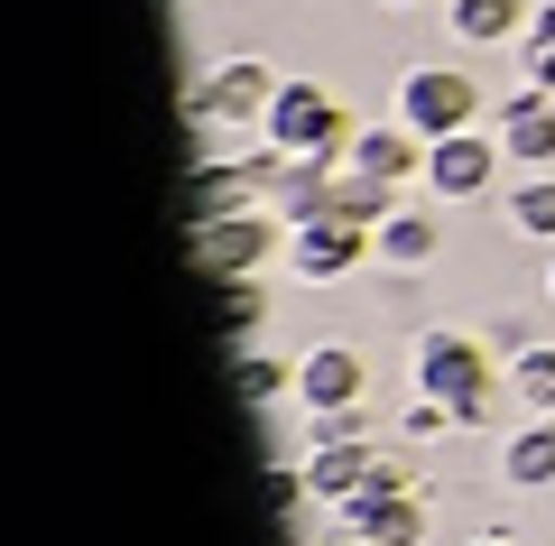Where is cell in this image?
I'll return each instance as SVG.
<instances>
[{"instance_id":"obj_12","label":"cell","mask_w":555,"mask_h":546,"mask_svg":"<svg viewBox=\"0 0 555 546\" xmlns=\"http://www.w3.org/2000/svg\"><path fill=\"white\" fill-rule=\"evenodd\" d=\"M352 167H371V176H389V186H408V176H426V139H416L408 120L352 130Z\"/></svg>"},{"instance_id":"obj_3","label":"cell","mask_w":555,"mask_h":546,"mask_svg":"<svg viewBox=\"0 0 555 546\" xmlns=\"http://www.w3.org/2000/svg\"><path fill=\"white\" fill-rule=\"evenodd\" d=\"M398 120H408L416 139H454L481 120V84L463 75V65H408L398 75Z\"/></svg>"},{"instance_id":"obj_4","label":"cell","mask_w":555,"mask_h":546,"mask_svg":"<svg viewBox=\"0 0 555 546\" xmlns=\"http://www.w3.org/2000/svg\"><path fill=\"white\" fill-rule=\"evenodd\" d=\"M278 251H287V223L259 214V204H241V214H222V223H195V259H204V278H259Z\"/></svg>"},{"instance_id":"obj_6","label":"cell","mask_w":555,"mask_h":546,"mask_svg":"<svg viewBox=\"0 0 555 546\" xmlns=\"http://www.w3.org/2000/svg\"><path fill=\"white\" fill-rule=\"evenodd\" d=\"M500 167H509V149L481 130H454V139H426V195L436 204H481L500 186Z\"/></svg>"},{"instance_id":"obj_14","label":"cell","mask_w":555,"mask_h":546,"mask_svg":"<svg viewBox=\"0 0 555 546\" xmlns=\"http://www.w3.org/2000/svg\"><path fill=\"white\" fill-rule=\"evenodd\" d=\"M500 482H509V491H555V417L509 427V445H500Z\"/></svg>"},{"instance_id":"obj_9","label":"cell","mask_w":555,"mask_h":546,"mask_svg":"<svg viewBox=\"0 0 555 546\" xmlns=\"http://www.w3.org/2000/svg\"><path fill=\"white\" fill-rule=\"evenodd\" d=\"M334 528H352L371 546H426V500L416 491H361V500L334 509Z\"/></svg>"},{"instance_id":"obj_1","label":"cell","mask_w":555,"mask_h":546,"mask_svg":"<svg viewBox=\"0 0 555 546\" xmlns=\"http://www.w3.org/2000/svg\"><path fill=\"white\" fill-rule=\"evenodd\" d=\"M416 390L444 398V408H454V427H491V417H500V390H509V371H500V352L481 343V333L426 325V333H416Z\"/></svg>"},{"instance_id":"obj_8","label":"cell","mask_w":555,"mask_h":546,"mask_svg":"<svg viewBox=\"0 0 555 546\" xmlns=\"http://www.w3.org/2000/svg\"><path fill=\"white\" fill-rule=\"evenodd\" d=\"M297 408H306V417H324V408H371V352H352V343L297 352Z\"/></svg>"},{"instance_id":"obj_21","label":"cell","mask_w":555,"mask_h":546,"mask_svg":"<svg viewBox=\"0 0 555 546\" xmlns=\"http://www.w3.org/2000/svg\"><path fill=\"white\" fill-rule=\"evenodd\" d=\"M306 435H315V454L324 445H371V408H324V417H306Z\"/></svg>"},{"instance_id":"obj_10","label":"cell","mask_w":555,"mask_h":546,"mask_svg":"<svg viewBox=\"0 0 555 546\" xmlns=\"http://www.w3.org/2000/svg\"><path fill=\"white\" fill-rule=\"evenodd\" d=\"M500 149H509V167H555V93L518 84L500 102Z\"/></svg>"},{"instance_id":"obj_24","label":"cell","mask_w":555,"mask_h":546,"mask_svg":"<svg viewBox=\"0 0 555 546\" xmlns=\"http://www.w3.org/2000/svg\"><path fill=\"white\" fill-rule=\"evenodd\" d=\"M528 38H537V47H555V0H537V10H528Z\"/></svg>"},{"instance_id":"obj_28","label":"cell","mask_w":555,"mask_h":546,"mask_svg":"<svg viewBox=\"0 0 555 546\" xmlns=\"http://www.w3.org/2000/svg\"><path fill=\"white\" fill-rule=\"evenodd\" d=\"M389 10H416V0H389Z\"/></svg>"},{"instance_id":"obj_2","label":"cell","mask_w":555,"mask_h":546,"mask_svg":"<svg viewBox=\"0 0 555 546\" xmlns=\"http://www.w3.org/2000/svg\"><path fill=\"white\" fill-rule=\"evenodd\" d=\"M259 139H269L278 157H352V112H343L324 84H278L269 120H259Z\"/></svg>"},{"instance_id":"obj_22","label":"cell","mask_w":555,"mask_h":546,"mask_svg":"<svg viewBox=\"0 0 555 546\" xmlns=\"http://www.w3.org/2000/svg\"><path fill=\"white\" fill-rule=\"evenodd\" d=\"M269 500H278V509H297V500H315V491H306V464H278V472H269Z\"/></svg>"},{"instance_id":"obj_7","label":"cell","mask_w":555,"mask_h":546,"mask_svg":"<svg viewBox=\"0 0 555 546\" xmlns=\"http://www.w3.org/2000/svg\"><path fill=\"white\" fill-rule=\"evenodd\" d=\"M287 269H297L306 288H343V278L371 269V232H361V223H343V214H315V223H297V232H287Z\"/></svg>"},{"instance_id":"obj_11","label":"cell","mask_w":555,"mask_h":546,"mask_svg":"<svg viewBox=\"0 0 555 546\" xmlns=\"http://www.w3.org/2000/svg\"><path fill=\"white\" fill-rule=\"evenodd\" d=\"M436 251H444V223L426 204H398L371 232V269H436Z\"/></svg>"},{"instance_id":"obj_15","label":"cell","mask_w":555,"mask_h":546,"mask_svg":"<svg viewBox=\"0 0 555 546\" xmlns=\"http://www.w3.org/2000/svg\"><path fill=\"white\" fill-rule=\"evenodd\" d=\"M334 214H343V223H361V232H379V223L398 214V186H389V176H371V167H352V157H343V176H334Z\"/></svg>"},{"instance_id":"obj_26","label":"cell","mask_w":555,"mask_h":546,"mask_svg":"<svg viewBox=\"0 0 555 546\" xmlns=\"http://www.w3.org/2000/svg\"><path fill=\"white\" fill-rule=\"evenodd\" d=\"M463 546H509V537H463Z\"/></svg>"},{"instance_id":"obj_25","label":"cell","mask_w":555,"mask_h":546,"mask_svg":"<svg viewBox=\"0 0 555 546\" xmlns=\"http://www.w3.org/2000/svg\"><path fill=\"white\" fill-rule=\"evenodd\" d=\"M315 546H371V537H352V528H334V537H315Z\"/></svg>"},{"instance_id":"obj_13","label":"cell","mask_w":555,"mask_h":546,"mask_svg":"<svg viewBox=\"0 0 555 546\" xmlns=\"http://www.w3.org/2000/svg\"><path fill=\"white\" fill-rule=\"evenodd\" d=\"M528 10L537 0H444V28L463 47H509V38H528Z\"/></svg>"},{"instance_id":"obj_20","label":"cell","mask_w":555,"mask_h":546,"mask_svg":"<svg viewBox=\"0 0 555 546\" xmlns=\"http://www.w3.org/2000/svg\"><path fill=\"white\" fill-rule=\"evenodd\" d=\"M398 435H408V445H436V435H463V427H454V408H444V398L416 390V398H408V417H398Z\"/></svg>"},{"instance_id":"obj_17","label":"cell","mask_w":555,"mask_h":546,"mask_svg":"<svg viewBox=\"0 0 555 546\" xmlns=\"http://www.w3.org/2000/svg\"><path fill=\"white\" fill-rule=\"evenodd\" d=\"M509 398H518V417H555V343H528L509 361Z\"/></svg>"},{"instance_id":"obj_19","label":"cell","mask_w":555,"mask_h":546,"mask_svg":"<svg viewBox=\"0 0 555 546\" xmlns=\"http://www.w3.org/2000/svg\"><path fill=\"white\" fill-rule=\"evenodd\" d=\"M214 306H222V333L250 343V325H259V288H250V278H214Z\"/></svg>"},{"instance_id":"obj_27","label":"cell","mask_w":555,"mask_h":546,"mask_svg":"<svg viewBox=\"0 0 555 546\" xmlns=\"http://www.w3.org/2000/svg\"><path fill=\"white\" fill-rule=\"evenodd\" d=\"M546 296H555V259H546Z\"/></svg>"},{"instance_id":"obj_23","label":"cell","mask_w":555,"mask_h":546,"mask_svg":"<svg viewBox=\"0 0 555 546\" xmlns=\"http://www.w3.org/2000/svg\"><path fill=\"white\" fill-rule=\"evenodd\" d=\"M518 65H528V84H537V93H555V47H537V38H518Z\"/></svg>"},{"instance_id":"obj_5","label":"cell","mask_w":555,"mask_h":546,"mask_svg":"<svg viewBox=\"0 0 555 546\" xmlns=\"http://www.w3.org/2000/svg\"><path fill=\"white\" fill-rule=\"evenodd\" d=\"M269 102H278V75L259 56H232V65H214V75L185 93V112H195V130H214V120H222V130H259Z\"/></svg>"},{"instance_id":"obj_18","label":"cell","mask_w":555,"mask_h":546,"mask_svg":"<svg viewBox=\"0 0 555 546\" xmlns=\"http://www.w3.org/2000/svg\"><path fill=\"white\" fill-rule=\"evenodd\" d=\"M232 380H241V398H250V408H278V398L297 390V371H287V361H269V352H232Z\"/></svg>"},{"instance_id":"obj_16","label":"cell","mask_w":555,"mask_h":546,"mask_svg":"<svg viewBox=\"0 0 555 546\" xmlns=\"http://www.w3.org/2000/svg\"><path fill=\"white\" fill-rule=\"evenodd\" d=\"M500 214H509V232L518 241H555V176L546 167H528L509 186V204H500Z\"/></svg>"}]
</instances>
